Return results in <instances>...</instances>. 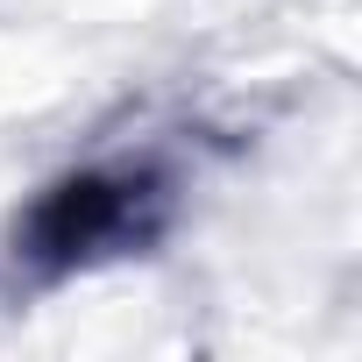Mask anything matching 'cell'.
Listing matches in <instances>:
<instances>
[{"label":"cell","mask_w":362,"mask_h":362,"mask_svg":"<svg viewBox=\"0 0 362 362\" xmlns=\"http://www.w3.org/2000/svg\"><path fill=\"white\" fill-rule=\"evenodd\" d=\"M170 199H177V177L156 149H135V156H93L78 163L57 185L15 221V277L29 284H50V277H71V270H93L107 256H128L142 242L163 235L170 221Z\"/></svg>","instance_id":"6da1fadb"}]
</instances>
